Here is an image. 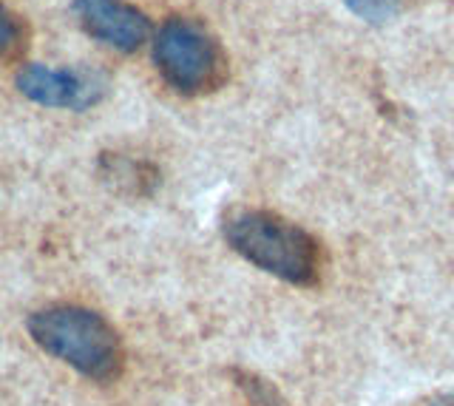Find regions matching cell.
<instances>
[{"instance_id":"ba28073f","label":"cell","mask_w":454,"mask_h":406,"mask_svg":"<svg viewBox=\"0 0 454 406\" xmlns=\"http://www.w3.org/2000/svg\"><path fill=\"white\" fill-rule=\"evenodd\" d=\"M239 386L245 389V395L250 398L253 406H281L278 392L270 386L267 381H262L259 375H247V372H236Z\"/></svg>"},{"instance_id":"6da1fadb","label":"cell","mask_w":454,"mask_h":406,"mask_svg":"<svg viewBox=\"0 0 454 406\" xmlns=\"http://www.w3.org/2000/svg\"><path fill=\"white\" fill-rule=\"evenodd\" d=\"M28 332L40 349L60 358L91 381H114L122 372L125 353L117 330L85 307L57 304L28 316Z\"/></svg>"},{"instance_id":"7a4b0ae2","label":"cell","mask_w":454,"mask_h":406,"mask_svg":"<svg viewBox=\"0 0 454 406\" xmlns=\"http://www.w3.org/2000/svg\"><path fill=\"white\" fill-rule=\"evenodd\" d=\"M224 236L239 256L281 282L318 285L321 245L295 222L270 211H239L224 222Z\"/></svg>"},{"instance_id":"9c48e42d","label":"cell","mask_w":454,"mask_h":406,"mask_svg":"<svg viewBox=\"0 0 454 406\" xmlns=\"http://www.w3.org/2000/svg\"><path fill=\"white\" fill-rule=\"evenodd\" d=\"M14 43H18V23L6 12V6L0 4V58H6Z\"/></svg>"},{"instance_id":"277c9868","label":"cell","mask_w":454,"mask_h":406,"mask_svg":"<svg viewBox=\"0 0 454 406\" xmlns=\"http://www.w3.org/2000/svg\"><path fill=\"white\" fill-rule=\"evenodd\" d=\"M18 89L37 105L85 111L106 94V80L94 72H80V68L28 63L18 72Z\"/></svg>"},{"instance_id":"8992f818","label":"cell","mask_w":454,"mask_h":406,"mask_svg":"<svg viewBox=\"0 0 454 406\" xmlns=\"http://www.w3.org/2000/svg\"><path fill=\"white\" fill-rule=\"evenodd\" d=\"M99 168H103V176L111 185H117L120 191H128V193H137V196L151 193V188L160 182V176H156L151 165L117 157V153H106Z\"/></svg>"},{"instance_id":"5b68a950","label":"cell","mask_w":454,"mask_h":406,"mask_svg":"<svg viewBox=\"0 0 454 406\" xmlns=\"http://www.w3.org/2000/svg\"><path fill=\"white\" fill-rule=\"evenodd\" d=\"M80 26L103 46L131 54L151 35V20L145 12L125 0H74L71 4Z\"/></svg>"},{"instance_id":"52a82bcc","label":"cell","mask_w":454,"mask_h":406,"mask_svg":"<svg viewBox=\"0 0 454 406\" xmlns=\"http://www.w3.org/2000/svg\"><path fill=\"white\" fill-rule=\"evenodd\" d=\"M352 15H358L366 23H387L401 12L403 0H344Z\"/></svg>"},{"instance_id":"3957f363","label":"cell","mask_w":454,"mask_h":406,"mask_svg":"<svg viewBox=\"0 0 454 406\" xmlns=\"http://www.w3.org/2000/svg\"><path fill=\"white\" fill-rule=\"evenodd\" d=\"M156 72L170 89L196 97L216 91L227 80V58L207 26L191 18H168L153 37Z\"/></svg>"}]
</instances>
